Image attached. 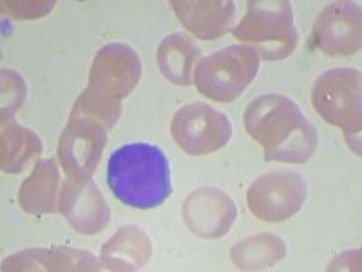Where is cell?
Returning <instances> with one entry per match:
<instances>
[{"label": "cell", "mask_w": 362, "mask_h": 272, "mask_svg": "<svg viewBox=\"0 0 362 272\" xmlns=\"http://www.w3.org/2000/svg\"><path fill=\"white\" fill-rule=\"evenodd\" d=\"M245 129L259 142L267 162L305 164L319 144L315 125L288 96H257L245 111Z\"/></svg>", "instance_id": "6da1fadb"}, {"label": "cell", "mask_w": 362, "mask_h": 272, "mask_svg": "<svg viewBox=\"0 0 362 272\" xmlns=\"http://www.w3.org/2000/svg\"><path fill=\"white\" fill-rule=\"evenodd\" d=\"M107 183L116 200L125 205L154 209L173 193L169 160L154 144H125L109 158Z\"/></svg>", "instance_id": "7a4b0ae2"}, {"label": "cell", "mask_w": 362, "mask_h": 272, "mask_svg": "<svg viewBox=\"0 0 362 272\" xmlns=\"http://www.w3.org/2000/svg\"><path fill=\"white\" fill-rule=\"evenodd\" d=\"M232 35L263 60L290 57L299 40L292 4L286 0H250L243 21L232 29Z\"/></svg>", "instance_id": "3957f363"}, {"label": "cell", "mask_w": 362, "mask_h": 272, "mask_svg": "<svg viewBox=\"0 0 362 272\" xmlns=\"http://www.w3.org/2000/svg\"><path fill=\"white\" fill-rule=\"evenodd\" d=\"M259 71V55L248 45H226L196 64L192 82L202 95L228 103L243 95Z\"/></svg>", "instance_id": "277c9868"}, {"label": "cell", "mask_w": 362, "mask_h": 272, "mask_svg": "<svg viewBox=\"0 0 362 272\" xmlns=\"http://www.w3.org/2000/svg\"><path fill=\"white\" fill-rule=\"evenodd\" d=\"M361 71L337 67L322 73L312 89L315 111L348 138L361 136Z\"/></svg>", "instance_id": "5b68a950"}, {"label": "cell", "mask_w": 362, "mask_h": 272, "mask_svg": "<svg viewBox=\"0 0 362 272\" xmlns=\"http://www.w3.org/2000/svg\"><path fill=\"white\" fill-rule=\"evenodd\" d=\"M170 132L181 151L190 157H203L228 144L232 125L225 113L206 103L194 102L177 109L170 122Z\"/></svg>", "instance_id": "8992f818"}, {"label": "cell", "mask_w": 362, "mask_h": 272, "mask_svg": "<svg viewBox=\"0 0 362 272\" xmlns=\"http://www.w3.org/2000/svg\"><path fill=\"white\" fill-rule=\"evenodd\" d=\"M308 187L296 171H270L254 180L247 193L248 209L255 218L277 223L292 218L305 205Z\"/></svg>", "instance_id": "52a82bcc"}, {"label": "cell", "mask_w": 362, "mask_h": 272, "mask_svg": "<svg viewBox=\"0 0 362 272\" xmlns=\"http://www.w3.org/2000/svg\"><path fill=\"white\" fill-rule=\"evenodd\" d=\"M140 76L141 62L138 53L131 45L112 42L95 57L87 87L103 98L122 103L138 86Z\"/></svg>", "instance_id": "ba28073f"}, {"label": "cell", "mask_w": 362, "mask_h": 272, "mask_svg": "<svg viewBox=\"0 0 362 272\" xmlns=\"http://www.w3.org/2000/svg\"><path fill=\"white\" fill-rule=\"evenodd\" d=\"M107 131L93 118L69 116V124L58 142V158L69 176L90 178L95 173L107 144Z\"/></svg>", "instance_id": "9c48e42d"}, {"label": "cell", "mask_w": 362, "mask_h": 272, "mask_svg": "<svg viewBox=\"0 0 362 272\" xmlns=\"http://www.w3.org/2000/svg\"><path fill=\"white\" fill-rule=\"evenodd\" d=\"M317 50L329 57H348L361 50V4L334 2L317 17L312 31Z\"/></svg>", "instance_id": "30bf717a"}, {"label": "cell", "mask_w": 362, "mask_h": 272, "mask_svg": "<svg viewBox=\"0 0 362 272\" xmlns=\"http://www.w3.org/2000/svg\"><path fill=\"white\" fill-rule=\"evenodd\" d=\"M60 210L82 234H98L111 220V210L96 183L83 176L67 178L60 193Z\"/></svg>", "instance_id": "8fae6325"}, {"label": "cell", "mask_w": 362, "mask_h": 272, "mask_svg": "<svg viewBox=\"0 0 362 272\" xmlns=\"http://www.w3.org/2000/svg\"><path fill=\"white\" fill-rule=\"evenodd\" d=\"M183 218L189 229L202 238H219L235 222L232 198L216 187H199L189 194L183 205Z\"/></svg>", "instance_id": "7c38bea8"}, {"label": "cell", "mask_w": 362, "mask_h": 272, "mask_svg": "<svg viewBox=\"0 0 362 272\" xmlns=\"http://www.w3.org/2000/svg\"><path fill=\"white\" fill-rule=\"evenodd\" d=\"M173 8L181 24L203 40L225 35L235 13L232 0H174Z\"/></svg>", "instance_id": "4fadbf2b"}, {"label": "cell", "mask_w": 362, "mask_h": 272, "mask_svg": "<svg viewBox=\"0 0 362 272\" xmlns=\"http://www.w3.org/2000/svg\"><path fill=\"white\" fill-rule=\"evenodd\" d=\"M96 260L87 251H73V249H31L11 256L4 261V271H96Z\"/></svg>", "instance_id": "5bb4252c"}, {"label": "cell", "mask_w": 362, "mask_h": 272, "mask_svg": "<svg viewBox=\"0 0 362 272\" xmlns=\"http://www.w3.org/2000/svg\"><path fill=\"white\" fill-rule=\"evenodd\" d=\"M153 254L147 234L136 227L119 229L102 249V264L111 271H138Z\"/></svg>", "instance_id": "9a60e30c"}, {"label": "cell", "mask_w": 362, "mask_h": 272, "mask_svg": "<svg viewBox=\"0 0 362 272\" xmlns=\"http://www.w3.org/2000/svg\"><path fill=\"white\" fill-rule=\"evenodd\" d=\"M60 183L57 162L53 158L38 162L33 173L21 186L18 203L31 215H49L57 212V194Z\"/></svg>", "instance_id": "2e32d148"}, {"label": "cell", "mask_w": 362, "mask_h": 272, "mask_svg": "<svg viewBox=\"0 0 362 272\" xmlns=\"http://www.w3.org/2000/svg\"><path fill=\"white\" fill-rule=\"evenodd\" d=\"M202 57V50L185 33H173L163 38L158 47V66L163 76L176 86L192 84L194 66Z\"/></svg>", "instance_id": "e0dca14e"}, {"label": "cell", "mask_w": 362, "mask_h": 272, "mask_svg": "<svg viewBox=\"0 0 362 272\" xmlns=\"http://www.w3.org/2000/svg\"><path fill=\"white\" fill-rule=\"evenodd\" d=\"M0 160L2 171L11 174L22 173L31 160L42 153V142L38 135L21 128L15 122H6L0 138Z\"/></svg>", "instance_id": "ac0fdd59"}, {"label": "cell", "mask_w": 362, "mask_h": 272, "mask_svg": "<svg viewBox=\"0 0 362 272\" xmlns=\"http://www.w3.org/2000/svg\"><path fill=\"white\" fill-rule=\"evenodd\" d=\"M286 247L277 236L259 234L245 239L232 249V261L239 268H267L284 258Z\"/></svg>", "instance_id": "d6986e66"}, {"label": "cell", "mask_w": 362, "mask_h": 272, "mask_svg": "<svg viewBox=\"0 0 362 272\" xmlns=\"http://www.w3.org/2000/svg\"><path fill=\"white\" fill-rule=\"evenodd\" d=\"M119 113H122V103L103 98L87 87L74 102L71 116H87V118H93L103 124L107 129H112L118 122Z\"/></svg>", "instance_id": "ffe728a7"}, {"label": "cell", "mask_w": 362, "mask_h": 272, "mask_svg": "<svg viewBox=\"0 0 362 272\" xmlns=\"http://www.w3.org/2000/svg\"><path fill=\"white\" fill-rule=\"evenodd\" d=\"M6 96L8 100L2 102V120L6 122L8 118L9 122V118L18 111L25 98V84L21 74L15 71H2V98Z\"/></svg>", "instance_id": "44dd1931"}, {"label": "cell", "mask_w": 362, "mask_h": 272, "mask_svg": "<svg viewBox=\"0 0 362 272\" xmlns=\"http://www.w3.org/2000/svg\"><path fill=\"white\" fill-rule=\"evenodd\" d=\"M4 13L8 11L9 15H13L15 18H25L28 13L31 11V15L35 17H42L47 11H51L54 6V2H4Z\"/></svg>", "instance_id": "7402d4cb"}]
</instances>
